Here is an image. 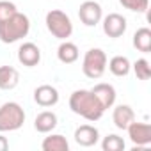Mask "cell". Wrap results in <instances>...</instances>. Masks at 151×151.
Wrapping results in <instances>:
<instances>
[{
	"label": "cell",
	"mask_w": 151,
	"mask_h": 151,
	"mask_svg": "<svg viewBox=\"0 0 151 151\" xmlns=\"http://www.w3.org/2000/svg\"><path fill=\"white\" fill-rule=\"evenodd\" d=\"M34 101L39 105V107H53L59 103V91L53 87V86H48V84H43L39 87L34 89Z\"/></svg>",
	"instance_id": "cell-9"
},
{
	"label": "cell",
	"mask_w": 151,
	"mask_h": 151,
	"mask_svg": "<svg viewBox=\"0 0 151 151\" xmlns=\"http://www.w3.org/2000/svg\"><path fill=\"white\" fill-rule=\"evenodd\" d=\"M45 23H46V29L52 36H55L57 39L64 41L68 39L71 34H73V23H71V18L60 11V9H52L46 18H45Z\"/></svg>",
	"instance_id": "cell-4"
},
{
	"label": "cell",
	"mask_w": 151,
	"mask_h": 151,
	"mask_svg": "<svg viewBox=\"0 0 151 151\" xmlns=\"http://www.w3.org/2000/svg\"><path fill=\"white\" fill-rule=\"evenodd\" d=\"M41 147H43V151H68L69 149V144H68V140H66L64 135L52 133V135L45 137Z\"/></svg>",
	"instance_id": "cell-18"
},
{
	"label": "cell",
	"mask_w": 151,
	"mask_h": 151,
	"mask_svg": "<svg viewBox=\"0 0 151 151\" xmlns=\"http://www.w3.org/2000/svg\"><path fill=\"white\" fill-rule=\"evenodd\" d=\"M29 32H30V20L23 13L16 11L7 20L0 22V41L6 43V45L16 43L20 39L27 37Z\"/></svg>",
	"instance_id": "cell-2"
},
{
	"label": "cell",
	"mask_w": 151,
	"mask_h": 151,
	"mask_svg": "<svg viewBox=\"0 0 151 151\" xmlns=\"http://www.w3.org/2000/svg\"><path fill=\"white\" fill-rule=\"evenodd\" d=\"M18 60L27 68H34L41 62V50L34 43H23L18 48Z\"/></svg>",
	"instance_id": "cell-11"
},
{
	"label": "cell",
	"mask_w": 151,
	"mask_h": 151,
	"mask_svg": "<svg viewBox=\"0 0 151 151\" xmlns=\"http://www.w3.org/2000/svg\"><path fill=\"white\" fill-rule=\"evenodd\" d=\"M20 82V73L13 66H0V89L11 91Z\"/></svg>",
	"instance_id": "cell-15"
},
{
	"label": "cell",
	"mask_w": 151,
	"mask_h": 151,
	"mask_svg": "<svg viewBox=\"0 0 151 151\" xmlns=\"http://www.w3.org/2000/svg\"><path fill=\"white\" fill-rule=\"evenodd\" d=\"M101 20H103V32H105L109 37L116 39V37H121V36L126 32V18H124L123 14H119V13H110V14H107V16L101 18Z\"/></svg>",
	"instance_id": "cell-8"
},
{
	"label": "cell",
	"mask_w": 151,
	"mask_h": 151,
	"mask_svg": "<svg viewBox=\"0 0 151 151\" xmlns=\"http://www.w3.org/2000/svg\"><path fill=\"white\" fill-rule=\"evenodd\" d=\"M16 6L13 2H9V0H0V22L7 20L9 16H13L16 13Z\"/></svg>",
	"instance_id": "cell-23"
},
{
	"label": "cell",
	"mask_w": 151,
	"mask_h": 151,
	"mask_svg": "<svg viewBox=\"0 0 151 151\" xmlns=\"http://www.w3.org/2000/svg\"><path fill=\"white\" fill-rule=\"evenodd\" d=\"M25 123V112L20 103L7 101L0 107V133L4 132H16Z\"/></svg>",
	"instance_id": "cell-3"
},
{
	"label": "cell",
	"mask_w": 151,
	"mask_h": 151,
	"mask_svg": "<svg viewBox=\"0 0 151 151\" xmlns=\"http://www.w3.org/2000/svg\"><path fill=\"white\" fill-rule=\"evenodd\" d=\"M78 18L86 27H96L103 18L101 6L94 2V0H86L78 7Z\"/></svg>",
	"instance_id": "cell-6"
},
{
	"label": "cell",
	"mask_w": 151,
	"mask_h": 151,
	"mask_svg": "<svg viewBox=\"0 0 151 151\" xmlns=\"http://www.w3.org/2000/svg\"><path fill=\"white\" fill-rule=\"evenodd\" d=\"M55 126H57V116L52 110H43L34 119V128L39 133H50Z\"/></svg>",
	"instance_id": "cell-16"
},
{
	"label": "cell",
	"mask_w": 151,
	"mask_h": 151,
	"mask_svg": "<svg viewBox=\"0 0 151 151\" xmlns=\"http://www.w3.org/2000/svg\"><path fill=\"white\" fill-rule=\"evenodd\" d=\"M128 137L137 147H146L151 144V124L149 123H139L132 121L128 124Z\"/></svg>",
	"instance_id": "cell-7"
},
{
	"label": "cell",
	"mask_w": 151,
	"mask_h": 151,
	"mask_svg": "<svg viewBox=\"0 0 151 151\" xmlns=\"http://www.w3.org/2000/svg\"><path fill=\"white\" fill-rule=\"evenodd\" d=\"M119 4L133 13H147L149 0H119Z\"/></svg>",
	"instance_id": "cell-22"
},
{
	"label": "cell",
	"mask_w": 151,
	"mask_h": 151,
	"mask_svg": "<svg viewBox=\"0 0 151 151\" xmlns=\"http://www.w3.org/2000/svg\"><path fill=\"white\" fill-rule=\"evenodd\" d=\"M107 69V53L101 48H91L86 52L82 60V71L87 78H101Z\"/></svg>",
	"instance_id": "cell-5"
},
{
	"label": "cell",
	"mask_w": 151,
	"mask_h": 151,
	"mask_svg": "<svg viewBox=\"0 0 151 151\" xmlns=\"http://www.w3.org/2000/svg\"><path fill=\"white\" fill-rule=\"evenodd\" d=\"M69 109L73 114H77L91 123L101 119L105 109L101 107V103L98 101V98L93 94V91L87 89H78L73 91L69 96Z\"/></svg>",
	"instance_id": "cell-1"
},
{
	"label": "cell",
	"mask_w": 151,
	"mask_h": 151,
	"mask_svg": "<svg viewBox=\"0 0 151 151\" xmlns=\"http://www.w3.org/2000/svg\"><path fill=\"white\" fill-rule=\"evenodd\" d=\"M9 147V142H7V139L4 137V135H0V151H6Z\"/></svg>",
	"instance_id": "cell-24"
},
{
	"label": "cell",
	"mask_w": 151,
	"mask_h": 151,
	"mask_svg": "<svg viewBox=\"0 0 151 151\" xmlns=\"http://www.w3.org/2000/svg\"><path fill=\"white\" fill-rule=\"evenodd\" d=\"M133 46L142 53L151 52V30L147 27L137 29V32L133 34Z\"/></svg>",
	"instance_id": "cell-19"
},
{
	"label": "cell",
	"mask_w": 151,
	"mask_h": 151,
	"mask_svg": "<svg viewBox=\"0 0 151 151\" xmlns=\"http://www.w3.org/2000/svg\"><path fill=\"white\" fill-rule=\"evenodd\" d=\"M101 147H103V151H123L124 149V140H123V137H119L116 133H110L103 139Z\"/></svg>",
	"instance_id": "cell-20"
},
{
	"label": "cell",
	"mask_w": 151,
	"mask_h": 151,
	"mask_svg": "<svg viewBox=\"0 0 151 151\" xmlns=\"http://www.w3.org/2000/svg\"><path fill=\"white\" fill-rule=\"evenodd\" d=\"M75 142L82 147H91V146H96L98 140H100V132L98 128L91 126V124H82L75 130Z\"/></svg>",
	"instance_id": "cell-10"
},
{
	"label": "cell",
	"mask_w": 151,
	"mask_h": 151,
	"mask_svg": "<svg viewBox=\"0 0 151 151\" xmlns=\"http://www.w3.org/2000/svg\"><path fill=\"white\" fill-rule=\"evenodd\" d=\"M112 121L116 124V128L119 130H126L128 124L132 121H135V112L130 105H117L112 112Z\"/></svg>",
	"instance_id": "cell-13"
},
{
	"label": "cell",
	"mask_w": 151,
	"mask_h": 151,
	"mask_svg": "<svg viewBox=\"0 0 151 151\" xmlns=\"http://www.w3.org/2000/svg\"><path fill=\"white\" fill-rule=\"evenodd\" d=\"M132 68H133V73H135V77L139 80H149V77H151V66H149V62L146 59H137L132 64Z\"/></svg>",
	"instance_id": "cell-21"
},
{
	"label": "cell",
	"mask_w": 151,
	"mask_h": 151,
	"mask_svg": "<svg viewBox=\"0 0 151 151\" xmlns=\"http://www.w3.org/2000/svg\"><path fill=\"white\" fill-rule=\"evenodd\" d=\"M91 91H93V94L98 98V101L101 103V107H103L105 110L114 107V103H116V98H117L114 86L101 82V84H96V86H94Z\"/></svg>",
	"instance_id": "cell-12"
},
{
	"label": "cell",
	"mask_w": 151,
	"mask_h": 151,
	"mask_svg": "<svg viewBox=\"0 0 151 151\" xmlns=\"http://www.w3.org/2000/svg\"><path fill=\"white\" fill-rule=\"evenodd\" d=\"M78 55H80L78 46L75 45V43H71V41H68V39H64L59 45V48H57V59L62 64H73V62H77Z\"/></svg>",
	"instance_id": "cell-14"
},
{
	"label": "cell",
	"mask_w": 151,
	"mask_h": 151,
	"mask_svg": "<svg viewBox=\"0 0 151 151\" xmlns=\"http://www.w3.org/2000/svg\"><path fill=\"white\" fill-rule=\"evenodd\" d=\"M107 64H109V69L114 77H126L132 69V62L124 55H116L110 60H107Z\"/></svg>",
	"instance_id": "cell-17"
}]
</instances>
